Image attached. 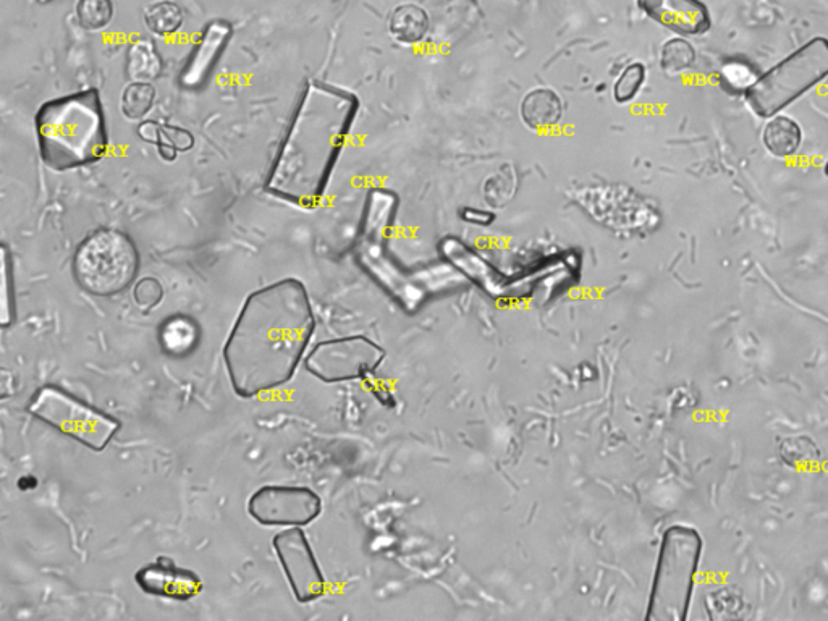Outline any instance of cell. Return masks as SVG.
<instances>
[{
    "mask_svg": "<svg viewBox=\"0 0 828 621\" xmlns=\"http://www.w3.org/2000/svg\"><path fill=\"white\" fill-rule=\"evenodd\" d=\"M696 59L693 46L685 39H672L662 47V68L668 75H676L691 67Z\"/></svg>",
    "mask_w": 828,
    "mask_h": 621,
    "instance_id": "23",
    "label": "cell"
},
{
    "mask_svg": "<svg viewBox=\"0 0 828 621\" xmlns=\"http://www.w3.org/2000/svg\"><path fill=\"white\" fill-rule=\"evenodd\" d=\"M741 72H743V77L740 80L744 81V85L748 86V89L751 88L756 80H752V72L748 70V68L741 67ZM740 75V73H738ZM736 68L735 65H728V67L723 68V80H727L733 88L744 89L743 83H736ZM741 77V75H740Z\"/></svg>",
    "mask_w": 828,
    "mask_h": 621,
    "instance_id": "27",
    "label": "cell"
},
{
    "mask_svg": "<svg viewBox=\"0 0 828 621\" xmlns=\"http://www.w3.org/2000/svg\"><path fill=\"white\" fill-rule=\"evenodd\" d=\"M140 251L127 233L99 229L89 233L73 256V275L86 293L99 298L120 295L135 282Z\"/></svg>",
    "mask_w": 828,
    "mask_h": 621,
    "instance_id": "4",
    "label": "cell"
},
{
    "mask_svg": "<svg viewBox=\"0 0 828 621\" xmlns=\"http://www.w3.org/2000/svg\"><path fill=\"white\" fill-rule=\"evenodd\" d=\"M639 9L668 30L698 36L710 30L712 18L701 0H638Z\"/></svg>",
    "mask_w": 828,
    "mask_h": 621,
    "instance_id": "13",
    "label": "cell"
},
{
    "mask_svg": "<svg viewBox=\"0 0 828 621\" xmlns=\"http://www.w3.org/2000/svg\"><path fill=\"white\" fill-rule=\"evenodd\" d=\"M41 2H49V0H41Z\"/></svg>",
    "mask_w": 828,
    "mask_h": 621,
    "instance_id": "29",
    "label": "cell"
},
{
    "mask_svg": "<svg viewBox=\"0 0 828 621\" xmlns=\"http://www.w3.org/2000/svg\"><path fill=\"white\" fill-rule=\"evenodd\" d=\"M195 146V136L185 128L164 125L161 130V141L157 144L159 154L167 162H174L178 153H186Z\"/></svg>",
    "mask_w": 828,
    "mask_h": 621,
    "instance_id": "22",
    "label": "cell"
},
{
    "mask_svg": "<svg viewBox=\"0 0 828 621\" xmlns=\"http://www.w3.org/2000/svg\"><path fill=\"white\" fill-rule=\"evenodd\" d=\"M233 28L224 20H216L206 25L199 36L190 59L186 62L183 72L180 73V85L185 89L201 88L211 75L212 68L217 64L220 55L232 38Z\"/></svg>",
    "mask_w": 828,
    "mask_h": 621,
    "instance_id": "12",
    "label": "cell"
},
{
    "mask_svg": "<svg viewBox=\"0 0 828 621\" xmlns=\"http://www.w3.org/2000/svg\"><path fill=\"white\" fill-rule=\"evenodd\" d=\"M156 102V89L148 81H133L122 94V112L127 119L143 120Z\"/></svg>",
    "mask_w": 828,
    "mask_h": 621,
    "instance_id": "20",
    "label": "cell"
},
{
    "mask_svg": "<svg viewBox=\"0 0 828 621\" xmlns=\"http://www.w3.org/2000/svg\"><path fill=\"white\" fill-rule=\"evenodd\" d=\"M329 94L309 83L267 180V191L300 206L321 196L338 141V130L326 117Z\"/></svg>",
    "mask_w": 828,
    "mask_h": 621,
    "instance_id": "2",
    "label": "cell"
},
{
    "mask_svg": "<svg viewBox=\"0 0 828 621\" xmlns=\"http://www.w3.org/2000/svg\"><path fill=\"white\" fill-rule=\"evenodd\" d=\"M780 455L786 465L803 468L819 457V450L807 437H791L780 445Z\"/></svg>",
    "mask_w": 828,
    "mask_h": 621,
    "instance_id": "24",
    "label": "cell"
},
{
    "mask_svg": "<svg viewBox=\"0 0 828 621\" xmlns=\"http://www.w3.org/2000/svg\"><path fill=\"white\" fill-rule=\"evenodd\" d=\"M135 583L148 596L178 602L195 599L204 588L203 579L195 571L178 567L172 558L165 555L136 571Z\"/></svg>",
    "mask_w": 828,
    "mask_h": 621,
    "instance_id": "11",
    "label": "cell"
},
{
    "mask_svg": "<svg viewBox=\"0 0 828 621\" xmlns=\"http://www.w3.org/2000/svg\"><path fill=\"white\" fill-rule=\"evenodd\" d=\"M384 351L363 335L317 343L305 361L306 371L326 384L355 381L379 366Z\"/></svg>",
    "mask_w": 828,
    "mask_h": 621,
    "instance_id": "8",
    "label": "cell"
},
{
    "mask_svg": "<svg viewBox=\"0 0 828 621\" xmlns=\"http://www.w3.org/2000/svg\"><path fill=\"white\" fill-rule=\"evenodd\" d=\"M646 78V68L643 64H633L625 68L615 83L613 94L618 102H628L639 93Z\"/></svg>",
    "mask_w": 828,
    "mask_h": 621,
    "instance_id": "25",
    "label": "cell"
},
{
    "mask_svg": "<svg viewBox=\"0 0 828 621\" xmlns=\"http://www.w3.org/2000/svg\"><path fill=\"white\" fill-rule=\"evenodd\" d=\"M161 130V125H157L153 120H144V122L140 123V127H138V136H140L144 143L157 146L159 141H161Z\"/></svg>",
    "mask_w": 828,
    "mask_h": 621,
    "instance_id": "28",
    "label": "cell"
},
{
    "mask_svg": "<svg viewBox=\"0 0 828 621\" xmlns=\"http://www.w3.org/2000/svg\"><path fill=\"white\" fill-rule=\"evenodd\" d=\"M272 547L287 576L293 597L300 604L321 599L326 592V578L322 575L305 531L301 528H288L287 531L275 534Z\"/></svg>",
    "mask_w": 828,
    "mask_h": 621,
    "instance_id": "10",
    "label": "cell"
},
{
    "mask_svg": "<svg viewBox=\"0 0 828 621\" xmlns=\"http://www.w3.org/2000/svg\"><path fill=\"white\" fill-rule=\"evenodd\" d=\"M801 141L803 133L795 120L777 115L765 125L764 144L774 156H793L801 146Z\"/></svg>",
    "mask_w": 828,
    "mask_h": 621,
    "instance_id": "18",
    "label": "cell"
},
{
    "mask_svg": "<svg viewBox=\"0 0 828 621\" xmlns=\"http://www.w3.org/2000/svg\"><path fill=\"white\" fill-rule=\"evenodd\" d=\"M36 136L39 154L49 169L64 172L101 161L109 138L98 89L43 104L36 114Z\"/></svg>",
    "mask_w": 828,
    "mask_h": 621,
    "instance_id": "3",
    "label": "cell"
},
{
    "mask_svg": "<svg viewBox=\"0 0 828 621\" xmlns=\"http://www.w3.org/2000/svg\"><path fill=\"white\" fill-rule=\"evenodd\" d=\"M314 329L313 305L300 280H279L251 293L222 351L233 392L251 400L292 381Z\"/></svg>",
    "mask_w": 828,
    "mask_h": 621,
    "instance_id": "1",
    "label": "cell"
},
{
    "mask_svg": "<svg viewBox=\"0 0 828 621\" xmlns=\"http://www.w3.org/2000/svg\"><path fill=\"white\" fill-rule=\"evenodd\" d=\"M28 413L65 437L98 453L106 450L110 440L122 427L119 419L57 385H44L36 390L28 405Z\"/></svg>",
    "mask_w": 828,
    "mask_h": 621,
    "instance_id": "7",
    "label": "cell"
},
{
    "mask_svg": "<svg viewBox=\"0 0 828 621\" xmlns=\"http://www.w3.org/2000/svg\"><path fill=\"white\" fill-rule=\"evenodd\" d=\"M185 13L172 0H159L144 12V23L156 36H172L182 30Z\"/></svg>",
    "mask_w": 828,
    "mask_h": 621,
    "instance_id": "19",
    "label": "cell"
},
{
    "mask_svg": "<svg viewBox=\"0 0 828 621\" xmlns=\"http://www.w3.org/2000/svg\"><path fill=\"white\" fill-rule=\"evenodd\" d=\"M164 70L161 54L151 39H135L128 46L127 73L133 81H153Z\"/></svg>",
    "mask_w": 828,
    "mask_h": 621,
    "instance_id": "17",
    "label": "cell"
},
{
    "mask_svg": "<svg viewBox=\"0 0 828 621\" xmlns=\"http://www.w3.org/2000/svg\"><path fill=\"white\" fill-rule=\"evenodd\" d=\"M701 549V537L694 529L675 526L665 533L652 586L649 620L680 621L686 617Z\"/></svg>",
    "mask_w": 828,
    "mask_h": 621,
    "instance_id": "5",
    "label": "cell"
},
{
    "mask_svg": "<svg viewBox=\"0 0 828 621\" xmlns=\"http://www.w3.org/2000/svg\"><path fill=\"white\" fill-rule=\"evenodd\" d=\"M562 99L552 89H534L523 99L521 115L534 130H549L562 119Z\"/></svg>",
    "mask_w": 828,
    "mask_h": 621,
    "instance_id": "15",
    "label": "cell"
},
{
    "mask_svg": "<svg viewBox=\"0 0 828 621\" xmlns=\"http://www.w3.org/2000/svg\"><path fill=\"white\" fill-rule=\"evenodd\" d=\"M389 30L398 43H419L429 31V15L416 4L398 5L390 15Z\"/></svg>",
    "mask_w": 828,
    "mask_h": 621,
    "instance_id": "16",
    "label": "cell"
},
{
    "mask_svg": "<svg viewBox=\"0 0 828 621\" xmlns=\"http://www.w3.org/2000/svg\"><path fill=\"white\" fill-rule=\"evenodd\" d=\"M322 512V500L303 486H264L248 500V513L262 526L303 528Z\"/></svg>",
    "mask_w": 828,
    "mask_h": 621,
    "instance_id": "9",
    "label": "cell"
},
{
    "mask_svg": "<svg viewBox=\"0 0 828 621\" xmlns=\"http://www.w3.org/2000/svg\"><path fill=\"white\" fill-rule=\"evenodd\" d=\"M162 296H164V288L154 277H144L133 288L136 305L140 306L144 313H149L151 309L156 308L161 303Z\"/></svg>",
    "mask_w": 828,
    "mask_h": 621,
    "instance_id": "26",
    "label": "cell"
},
{
    "mask_svg": "<svg viewBox=\"0 0 828 621\" xmlns=\"http://www.w3.org/2000/svg\"><path fill=\"white\" fill-rule=\"evenodd\" d=\"M828 77V39L814 38L770 68L746 91L749 107L762 119L774 117L788 104Z\"/></svg>",
    "mask_w": 828,
    "mask_h": 621,
    "instance_id": "6",
    "label": "cell"
},
{
    "mask_svg": "<svg viewBox=\"0 0 828 621\" xmlns=\"http://www.w3.org/2000/svg\"><path fill=\"white\" fill-rule=\"evenodd\" d=\"M75 12H77V20L81 28L99 31L112 22L114 4L112 0H78Z\"/></svg>",
    "mask_w": 828,
    "mask_h": 621,
    "instance_id": "21",
    "label": "cell"
},
{
    "mask_svg": "<svg viewBox=\"0 0 828 621\" xmlns=\"http://www.w3.org/2000/svg\"><path fill=\"white\" fill-rule=\"evenodd\" d=\"M201 330L198 322L190 316L175 314L162 322L159 329V343L165 355L183 358L198 347Z\"/></svg>",
    "mask_w": 828,
    "mask_h": 621,
    "instance_id": "14",
    "label": "cell"
}]
</instances>
